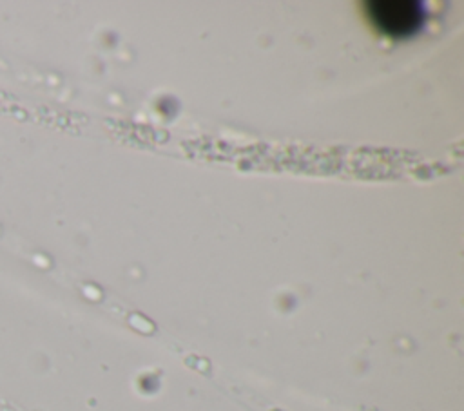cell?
Instances as JSON below:
<instances>
[{"instance_id": "obj_1", "label": "cell", "mask_w": 464, "mask_h": 411, "mask_svg": "<svg viewBox=\"0 0 464 411\" xmlns=\"http://www.w3.org/2000/svg\"><path fill=\"white\" fill-rule=\"evenodd\" d=\"M368 20L388 36L402 38L422 25V5L419 2H366Z\"/></svg>"}]
</instances>
